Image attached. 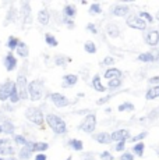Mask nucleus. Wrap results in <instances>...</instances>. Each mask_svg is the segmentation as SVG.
Returning a JSON list of instances; mask_svg holds the SVG:
<instances>
[{
    "instance_id": "obj_1",
    "label": "nucleus",
    "mask_w": 159,
    "mask_h": 160,
    "mask_svg": "<svg viewBox=\"0 0 159 160\" xmlns=\"http://www.w3.org/2000/svg\"><path fill=\"white\" fill-rule=\"evenodd\" d=\"M45 125L50 128L52 132L57 137H64L69 131L66 120L56 113H46L45 114Z\"/></svg>"
},
{
    "instance_id": "obj_2",
    "label": "nucleus",
    "mask_w": 159,
    "mask_h": 160,
    "mask_svg": "<svg viewBox=\"0 0 159 160\" xmlns=\"http://www.w3.org/2000/svg\"><path fill=\"white\" fill-rule=\"evenodd\" d=\"M45 96H46V87L44 79L36 78L28 82V100L41 102Z\"/></svg>"
},
{
    "instance_id": "obj_3",
    "label": "nucleus",
    "mask_w": 159,
    "mask_h": 160,
    "mask_svg": "<svg viewBox=\"0 0 159 160\" xmlns=\"http://www.w3.org/2000/svg\"><path fill=\"white\" fill-rule=\"evenodd\" d=\"M25 116L27 121L35 125L36 128H45V113L41 107L38 106H28L25 109Z\"/></svg>"
},
{
    "instance_id": "obj_4",
    "label": "nucleus",
    "mask_w": 159,
    "mask_h": 160,
    "mask_svg": "<svg viewBox=\"0 0 159 160\" xmlns=\"http://www.w3.org/2000/svg\"><path fill=\"white\" fill-rule=\"evenodd\" d=\"M28 78H27V70L24 68V71H20L14 81V85H16L18 95H20L21 102L23 100H28Z\"/></svg>"
},
{
    "instance_id": "obj_5",
    "label": "nucleus",
    "mask_w": 159,
    "mask_h": 160,
    "mask_svg": "<svg viewBox=\"0 0 159 160\" xmlns=\"http://www.w3.org/2000/svg\"><path fill=\"white\" fill-rule=\"evenodd\" d=\"M46 99L57 109H66V107L73 104L71 100L60 92H49V93H46Z\"/></svg>"
},
{
    "instance_id": "obj_6",
    "label": "nucleus",
    "mask_w": 159,
    "mask_h": 160,
    "mask_svg": "<svg viewBox=\"0 0 159 160\" xmlns=\"http://www.w3.org/2000/svg\"><path fill=\"white\" fill-rule=\"evenodd\" d=\"M98 127V117L95 113H90L82 118V121L78 124V130L85 134H94Z\"/></svg>"
},
{
    "instance_id": "obj_7",
    "label": "nucleus",
    "mask_w": 159,
    "mask_h": 160,
    "mask_svg": "<svg viewBox=\"0 0 159 160\" xmlns=\"http://www.w3.org/2000/svg\"><path fill=\"white\" fill-rule=\"evenodd\" d=\"M18 15H20V20L23 22V27H29L32 24V8L31 4H29L28 0H24L21 2L20 8H18Z\"/></svg>"
},
{
    "instance_id": "obj_8",
    "label": "nucleus",
    "mask_w": 159,
    "mask_h": 160,
    "mask_svg": "<svg viewBox=\"0 0 159 160\" xmlns=\"http://www.w3.org/2000/svg\"><path fill=\"white\" fill-rule=\"evenodd\" d=\"M142 38L146 46H149L152 49H156L159 46V29L149 28V29L144 31Z\"/></svg>"
},
{
    "instance_id": "obj_9",
    "label": "nucleus",
    "mask_w": 159,
    "mask_h": 160,
    "mask_svg": "<svg viewBox=\"0 0 159 160\" xmlns=\"http://www.w3.org/2000/svg\"><path fill=\"white\" fill-rule=\"evenodd\" d=\"M126 25L131 29L136 31H146L148 29V24L145 21H142L141 18L138 17V14H130L126 18Z\"/></svg>"
},
{
    "instance_id": "obj_10",
    "label": "nucleus",
    "mask_w": 159,
    "mask_h": 160,
    "mask_svg": "<svg viewBox=\"0 0 159 160\" xmlns=\"http://www.w3.org/2000/svg\"><path fill=\"white\" fill-rule=\"evenodd\" d=\"M110 15L117 18H127L131 14V8L130 6L124 4V3H116V4L110 6Z\"/></svg>"
},
{
    "instance_id": "obj_11",
    "label": "nucleus",
    "mask_w": 159,
    "mask_h": 160,
    "mask_svg": "<svg viewBox=\"0 0 159 160\" xmlns=\"http://www.w3.org/2000/svg\"><path fill=\"white\" fill-rule=\"evenodd\" d=\"M110 138H112V143L116 142H128L131 138V134L127 128H116L110 132Z\"/></svg>"
},
{
    "instance_id": "obj_12",
    "label": "nucleus",
    "mask_w": 159,
    "mask_h": 160,
    "mask_svg": "<svg viewBox=\"0 0 159 160\" xmlns=\"http://www.w3.org/2000/svg\"><path fill=\"white\" fill-rule=\"evenodd\" d=\"M3 66H4L7 72H13L17 70L18 58L16 57V54H14L13 52H7V53H6V56L3 57Z\"/></svg>"
},
{
    "instance_id": "obj_13",
    "label": "nucleus",
    "mask_w": 159,
    "mask_h": 160,
    "mask_svg": "<svg viewBox=\"0 0 159 160\" xmlns=\"http://www.w3.org/2000/svg\"><path fill=\"white\" fill-rule=\"evenodd\" d=\"M13 85H14V81H11V79H6L4 82L0 84V102L2 103L8 102V96H10V91Z\"/></svg>"
},
{
    "instance_id": "obj_14",
    "label": "nucleus",
    "mask_w": 159,
    "mask_h": 160,
    "mask_svg": "<svg viewBox=\"0 0 159 160\" xmlns=\"http://www.w3.org/2000/svg\"><path fill=\"white\" fill-rule=\"evenodd\" d=\"M92 138L96 141L99 145H110L112 143V138H110V132L108 131H99V132H94Z\"/></svg>"
},
{
    "instance_id": "obj_15",
    "label": "nucleus",
    "mask_w": 159,
    "mask_h": 160,
    "mask_svg": "<svg viewBox=\"0 0 159 160\" xmlns=\"http://www.w3.org/2000/svg\"><path fill=\"white\" fill-rule=\"evenodd\" d=\"M105 32H106V36L110 39H116V38H120L121 36V31H120V27L115 22H108L105 27Z\"/></svg>"
},
{
    "instance_id": "obj_16",
    "label": "nucleus",
    "mask_w": 159,
    "mask_h": 160,
    "mask_svg": "<svg viewBox=\"0 0 159 160\" xmlns=\"http://www.w3.org/2000/svg\"><path fill=\"white\" fill-rule=\"evenodd\" d=\"M36 20H38V24L41 27H48L52 21V13L48 10V8H42V10L38 11Z\"/></svg>"
},
{
    "instance_id": "obj_17",
    "label": "nucleus",
    "mask_w": 159,
    "mask_h": 160,
    "mask_svg": "<svg viewBox=\"0 0 159 160\" xmlns=\"http://www.w3.org/2000/svg\"><path fill=\"white\" fill-rule=\"evenodd\" d=\"M78 79H80V77L77 74H71V72L64 74L62 78V87L63 88H73L78 84Z\"/></svg>"
},
{
    "instance_id": "obj_18",
    "label": "nucleus",
    "mask_w": 159,
    "mask_h": 160,
    "mask_svg": "<svg viewBox=\"0 0 159 160\" xmlns=\"http://www.w3.org/2000/svg\"><path fill=\"white\" fill-rule=\"evenodd\" d=\"M18 18H20V15H18V10L16 8V6H10V8H8L7 13H6L3 25L7 27V25H10V24H14Z\"/></svg>"
},
{
    "instance_id": "obj_19",
    "label": "nucleus",
    "mask_w": 159,
    "mask_h": 160,
    "mask_svg": "<svg viewBox=\"0 0 159 160\" xmlns=\"http://www.w3.org/2000/svg\"><path fill=\"white\" fill-rule=\"evenodd\" d=\"M2 130H3V134L7 135V137H14L16 135V124H14L13 120L6 117L4 121L2 122Z\"/></svg>"
},
{
    "instance_id": "obj_20",
    "label": "nucleus",
    "mask_w": 159,
    "mask_h": 160,
    "mask_svg": "<svg viewBox=\"0 0 159 160\" xmlns=\"http://www.w3.org/2000/svg\"><path fill=\"white\" fill-rule=\"evenodd\" d=\"M91 87L95 89L96 92H99V93H106V92H108L106 85L102 82V77H100L99 74H95V75L91 78Z\"/></svg>"
},
{
    "instance_id": "obj_21",
    "label": "nucleus",
    "mask_w": 159,
    "mask_h": 160,
    "mask_svg": "<svg viewBox=\"0 0 159 160\" xmlns=\"http://www.w3.org/2000/svg\"><path fill=\"white\" fill-rule=\"evenodd\" d=\"M14 54H16V57L18 58H24V60H27L29 56V46L25 43L24 41H20V43H18L16 52H14Z\"/></svg>"
},
{
    "instance_id": "obj_22",
    "label": "nucleus",
    "mask_w": 159,
    "mask_h": 160,
    "mask_svg": "<svg viewBox=\"0 0 159 160\" xmlns=\"http://www.w3.org/2000/svg\"><path fill=\"white\" fill-rule=\"evenodd\" d=\"M103 78L106 81H110V79H116V78H123V72L121 70H119L117 67H109L105 70L103 72Z\"/></svg>"
},
{
    "instance_id": "obj_23",
    "label": "nucleus",
    "mask_w": 159,
    "mask_h": 160,
    "mask_svg": "<svg viewBox=\"0 0 159 160\" xmlns=\"http://www.w3.org/2000/svg\"><path fill=\"white\" fill-rule=\"evenodd\" d=\"M62 15L66 18H70V20H74L75 15H77V6L73 4V3L66 4L62 10Z\"/></svg>"
},
{
    "instance_id": "obj_24",
    "label": "nucleus",
    "mask_w": 159,
    "mask_h": 160,
    "mask_svg": "<svg viewBox=\"0 0 159 160\" xmlns=\"http://www.w3.org/2000/svg\"><path fill=\"white\" fill-rule=\"evenodd\" d=\"M67 146L71 150H74V152H82L84 150V142L81 139H78V138H70L67 141Z\"/></svg>"
},
{
    "instance_id": "obj_25",
    "label": "nucleus",
    "mask_w": 159,
    "mask_h": 160,
    "mask_svg": "<svg viewBox=\"0 0 159 160\" xmlns=\"http://www.w3.org/2000/svg\"><path fill=\"white\" fill-rule=\"evenodd\" d=\"M137 60L141 61V63L149 64V63H155V53L154 50H148V52H142L137 56Z\"/></svg>"
},
{
    "instance_id": "obj_26",
    "label": "nucleus",
    "mask_w": 159,
    "mask_h": 160,
    "mask_svg": "<svg viewBox=\"0 0 159 160\" xmlns=\"http://www.w3.org/2000/svg\"><path fill=\"white\" fill-rule=\"evenodd\" d=\"M28 137L25 134H16L14 137H11V142L14 143V146H18V148H24L28 143Z\"/></svg>"
},
{
    "instance_id": "obj_27",
    "label": "nucleus",
    "mask_w": 159,
    "mask_h": 160,
    "mask_svg": "<svg viewBox=\"0 0 159 160\" xmlns=\"http://www.w3.org/2000/svg\"><path fill=\"white\" fill-rule=\"evenodd\" d=\"M69 63H71V58L64 56V54H56V56L53 57V64L56 67H62V68H64Z\"/></svg>"
},
{
    "instance_id": "obj_28",
    "label": "nucleus",
    "mask_w": 159,
    "mask_h": 160,
    "mask_svg": "<svg viewBox=\"0 0 159 160\" xmlns=\"http://www.w3.org/2000/svg\"><path fill=\"white\" fill-rule=\"evenodd\" d=\"M144 98H145V100L159 99V85H156V87H149L145 91V95H144Z\"/></svg>"
},
{
    "instance_id": "obj_29",
    "label": "nucleus",
    "mask_w": 159,
    "mask_h": 160,
    "mask_svg": "<svg viewBox=\"0 0 159 160\" xmlns=\"http://www.w3.org/2000/svg\"><path fill=\"white\" fill-rule=\"evenodd\" d=\"M134 110H136L134 103L128 102V100H124V102H121L117 106V112H120V113H133Z\"/></svg>"
},
{
    "instance_id": "obj_30",
    "label": "nucleus",
    "mask_w": 159,
    "mask_h": 160,
    "mask_svg": "<svg viewBox=\"0 0 159 160\" xmlns=\"http://www.w3.org/2000/svg\"><path fill=\"white\" fill-rule=\"evenodd\" d=\"M14 155H17V150L14 145H6L3 148H0V156H8V158H14Z\"/></svg>"
},
{
    "instance_id": "obj_31",
    "label": "nucleus",
    "mask_w": 159,
    "mask_h": 160,
    "mask_svg": "<svg viewBox=\"0 0 159 160\" xmlns=\"http://www.w3.org/2000/svg\"><path fill=\"white\" fill-rule=\"evenodd\" d=\"M123 87V78H116V79H110V81H108V84H106V89L108 91H117V89H120Z\"/></svg>"
},
{
    "instance_id": "obj_32",
    "label": "nucleus",
    "mask_w": 159,
    "mask_h": 160,
    "mask_svg": "<svg viewBox=\"0 0 159 160\" xmlns=\"http://www.w3.org/2000/svg\"><path fill=\"white\" fill-rule=\"evenodd\" d=\"M18 43H20V39L17 38V36H14V35H11V36H8L7 38V41H6V48L8 49V52H16V49H17V46Z\"/></svg>"
},
{
    "instance_id": "obj_33",
    "label": "nucleus",
    "mask_w": 159,
    "mask_h": 160,
    "mask_svg": "<svg viewBox=\"0 0 159 160\" xmlns=\"http://www.w3.org/2000/svg\"><path fill=\"white\" fill-rule=\"evenodd\" d=\"M144 152H145V145L144 142H138V143H133V148H131V153L134 156H138V158H142Z\"/></svg>"
},
{
    "instance_id": "obj_34",
    "label": "nucleus",
    "mask_w": 159,
    "mask_h": 160,
    "mask_svg": "<svg viewBox=\"0 0 159 160\" xmlns=\"http://www.w3.org/2000/svg\"><path fill=\"white\" fill-rule=\"evenodd\" d=\"M20 102H21V99H20V95H18V91H17L16 85H13L10 91V96H8V103L14 106V104H18Z\"/></svg>"
},
{
    "instance_id": "obj_35",
    "label": "nucleus",
    "mask_w": 159,
    "mask_h": 160,
    "mask_svg": "<svg viewBox=\"0 0 159 160\" xmlns=\"http://www.w3.org/2000/svg\"><path fill=\"white\" fill-rule=\"evenodd\" d=\"M44 39H45V43H46L49 48H56V46L59 45V41H57V38L53 35V33H50V32L45 33Z\"/></svg>"
},
{
    "instance_id": "obj_36",
    "label": "nucleus",
    "mask_w": 159,
    "mask_h": 160,
    "mask_svg": "<svg viewBox=\"0 0 159 160\" xmlns=\"http://www.w3.org/2000/svg\"><path fill=\"white\" fill-rule=\"evenodd\" d=\"M33 156V153H31L28 149H27L25 146L24 148H20V149L17 150V158L18 160H31Z\"/></svg>"
},
{
    "instance_id": "obj_37",
    "label": "nucleus",
    "mask_w": 159,
    "mask_h": 160,
    "mask_svg": "<svg viewBox=\"0 0 159 160\" xmlns=\"http://www.w3.org/2000/svg\"><path fill=\"white\" fill-rule=\"evenodd\" d=\"M88 13H90V15H100L103 13L100 3H91L90 7H88Z\"/></svg>"
},
{
    "instance_id": "obj_38",
    "label": "nucleus",
    "mask_w": 159,
    "mask_h": 160,
    "mask_svg": "<svg viewBox=\"0 0 159 160\" xmlns=\"http://www.w3.org/2000/svg\"><path fill=\"white\" fill-rule=\"evenodd\" d=\"M138 17L141 18L142 21H145L148 25H152V24H155V17L152 15L151 13H148V11H140L138 13Z\"/></svg>"
},
{
    "instance_id": "obj_39",
    "label": "nucleus",
    "mask_w": 159,
    "mask_h": 160,
    "mask_svg": "<svg viewBox=\"0 0 159 160\" xmlns=\"http://www.w3.org/2000/svg\"><path fill=\"white\" fill-rule=\"evenodd\" d=\"M84 50L87 52L88 54H95L98 52V46L94 41H87L84 43Z\"/></svg>"
},
{
    "instance_id": "obj_40",
    "label": "nucleus",
    "mask_w": 159,
    "mask_h": 160,
    "mask_svg": "<svg viewBox=\"0 0 159 160\" xmlns=\"http://www.w3.org/2000/svg\"><path fill=\"white\" fill-rule=\"evenodd\" d=\"M148 137V132L146 131H142V132H140V134H137V135H133V137L130 138V141L128 142H131V143H138V142H142L145 138Z\"/></svg>"
},
{
    "instance_id": "obj_41",
    "label": "nucleus",
    "mask_w": 159,
    "mask_h": 160,
    "mask_svg": "<svg viewBox=\"0 0 159 160\" xmlns=\"http://www.w3.org/2000/svg\"><path fill=\"white\" fill-rule=\"evenodd\" d=\"M115 63H116V58L113 57V56H105L102 58V61L99 63V66L100 67H113L115 66Z\"/></svg>"
},
{
    "instance_id": "obj_42",
    "label": "nucleus",
    "mask_w": 159,
    "mask_h": 160,
    "mask_svg": "<svg viewBox=\"0 0 159 160\" xmlns=\"http://www.w3.org/2000/svg\"><path fill=\"white\" fill-rule=\"evenodd\" d=\"M62 24L66 28H69V29H74L75 28V22H74V20H70V18H66V17H63L62 15Z\"/></svg>"
},
{
    "instance_id": "obj_43",
    "label": "nucleus",
    "mask_w": 159,
    "mask_h": 160,
    "mask_svg": "<svg viewBox=\"0 0 159 160\" xmlns=\"http://www.w3.org/2000/svg\"><path fill=\"white\" fill-rule=\"evenodd\" d=\"M112 148H113V150H115V152H121V153H123V152H126L127 142H116Z\"/></svg>"
},
{
    "instance_id": "obj_44",
    "label": "nucleus",
    "mask_w": 159,
    "mask_h": 160,
    "mask_svg": "<svg viewBox=\"0 0 159 160\" xmlns=\"http://www.w3.org/2000/svg\"><path fill=\"white\" fill-rule=\"evenodd\" d=\"M98 160H116L115 156L112 155V152H109V150H103V152L99 153V159Z\"/></svg>"
},
{
    "instance_id": "obj_45",
    "label": "nucleus",
    "mask_w": 159,
    "mask_h": 160,
    "mask_svg": "<svg viewBox=\"0 0 159 160\" xmlns=\"http://www.w3.org/2000/svg\"><path fill=\"white\" fill-rule=\"evenodd\" d=\"M112 96H113V95H105V96L99 98V99L96 100V104H98V106H103V104H106L109 100L112 99Z\"/></svg>"
},
{
    "instance_id": "obj_46",
    "label": "nucleus",
    "mask_w": 159,
    "mask_h": 160,
    "mask_svg": "<svg viewBox=\"0 0 159 160\" xmlns=\"http://www.w3.org/2000/svg\"><path fill=\"white\" fill-rule=\"evenodd\" d=\"M87 31L90 33H92V35H98V27H96V24H94V22H88L87 24Z\"/></svg>"
},
{
    "instance_id": "obj_47",
    "label": "nucleus",
    "mask_w": 159,
    "mask_h": 160,
    "mask_svg": "<svg viewBox=\"0 0 159 160\" xmlns=\"http://www.w3.org/2000/svg\"><path fill=\"white\" fill-rule=\"evenodd\" d=\"M159 117V107H156V109H152L151 113L148 114V120H151V121H154V120H156Z\"/></svg>"
},
{
    "instance_id": "obj_48",
    "label": "nucleus",
    "mask_w": 159,
    "mask_h": 160,
    "mask_svg": "<svg viewBox=\"0 0 159 160\" xmlns=\"http://www.w3.org/2000/svg\"><path fill=\"white\" fill-rule=\"evenodd\" d=\"M148 84L151 85V87H156V85H159V74L158 75H154V77H149Z\"/></svg>"
},
{
    "instance_id": "obj_49",
    "label": "nucleus",
    "mask_w": 159,
    "mask_h": 160,
    "mask_svg": "<svg viewBox=\"0 0 159 160\" xmlns=\"http://www.w3.org/2000/svg\"><path fill=\"white\" fill-rule=\"evenodd\" d=\"M134 158H136V156H134L131 152H123L121 156L119 158V160H134Z\"/></svg>"
},
{
    "instance_id": "obj_50",
    "label": "nucleus",
    "mask_w": 159,
    "mask_h": 160,
    "mask_svg": "<svg viewBox=\"0 0 159 160\" xmlns=\"http://www.w3.org/2000/svg\"><path fill=\"white\" fill-rule=\"evenodd\" d=\"M81 159L82 160H98L92 152H84V153H82V158Z\"/></svg>"
},
{
    "instance_id": "obj_51",
    "label": "nucleus",
    "mask_w": 159,
    "mask_h": 160,
    "mask_svg": "<svg viewBox=\"0 0 159 160\" xmlns=\"http://www.w3.org/2000/svg\"><path fill=\"white\" fill-rule=\"evenodd\" d=\"M14 110V106L13 104H10V103H3V110L2 112H4V113H11Z\"/></svg>"
},
{
    "instance_id": "obj_52",
    "label": "nucleus",
    "mask_w": 159,
    "mask_h": 160,
    "mask_svg": "<svg viewBox=\"0 0 159 160\" xmlns=\"http://www.w3.org/2000/svg\"><path fill=\"white\" fill-rule=\"evenodd\" d=\"M11 143V139L8 137H4V138H0V148L6 146V145H10Z\"/></svg>"
},
{
    "instance_id": "obj_53",
    "label": "nucleus",
    "mask_w": 159,
    "mask_h": 160,
    "mask_svg": "<svg viewBox=\"0 0 159 160\" xmlns=\"http://www.w3.org/2000/svg\"><path fill=\"white\" fill-rule=\"evenodd\" d=\"M33 160H48L46 153H35L33 155Z\"/></svg>"
},
{
    "instance_id": "obj_54",
    "label": "nucleus",
    "mask_w": 159,
    "mask_h": 160,
    "mask_svg": "<svg viewBox=\"0 0 159 160\" xmlns=\"http://www.w3.org/2000/svg\"><path fill=\"white\" fill-rule=\"evenodd\" d=\"M90 110L88 109H82V110H77V112H75V114H84V117L87 116V114H90Z\"/></svg>"
},
{
    "instance_id": "obj_55",
    "label": "nucleus",
    "mask_w": 159,
    "mask_h": 160,
    "mask_svg": "<svg viewBox=\"0 0 159 160\" xmlns=\"http://www.w3.org/2000/svg\"><path fill=\"white\" fill-rule=\"evenodd\" d=\"M154 53H155V61H156V63H159V48L154 49Z\"/></svg>"
},
{
    "instance_id": "obj_56",
    "label": "nucleus",
    "mask_w": 159,
    "mask_h": 160,
    "mask_svg": "<svg viewBox=\"0 0 159 160\" xmlns=\"http://www.w3.org/2000/svg\"><path fill=\"white\" fill-rule=\"evenodd\" d=\"M105 113H106L108 116H110V114H112V109H110V107H106V109H105Z\"/></svg>"
},
{
    "instance_id": "obj_57",
    "label": "nucleus",
    "mask_w": 159,
    "mask_h": 160,
    "mask_svg": "<svg viewBox=\"0 0 159 160\" xmlns=\"http://www.w3.org/2000/svg\"><path fill=\"white\" fill-rule=\"evenodd\" d=\"M152 149L155 150V153H156V156L159 158V146H154V148H152Z\"/></svg>"
},
{
    "instance_id": "obj_58",
    "label": "nucleus",
    "mask_w": 159,
    "mask_h": 160,
    "mask_svg": "<svg viewBox=\"0 0 159 160\" xmlns=\"http://www.w3.org/2000/svg\"><path fill=\"white\" fill-rule=\"evenodd\" d=\"M154 17H155V21H156V22L159 24V10L156 11V14H155V15H154Z\"/></svg>"
},
{
    "instance_id": "obj_59",
    "label": "nucleus",
    "mask_w": 159,
    "mask_h": 160,
    "mask_svg": "<svg viewBox=\"0 0 159 160\" xmlns=\"http://www.w3.org/2000/svg\"><path fill=\"white\" fill-rule=\"evenodd\" d=\"M3 160H17L16 158H6V159H3Z\"/></svg>"
},
{
    "instance_id": "obj_60",
    "label": "nucleus",
    "mask_w": 159,
    "mask_h": 160,
    "mask_svg": "<svg viewBox=\"0 0 159 160\" xmlns=\"http://www.w3.org/2000/svg\"><path fill=\"white\" fill-rule=\"evenodd\" d=\"M64 160H73V156H69V158H66Z\"/></svg>"
},
{
    "instance_id": "obj_61",
    "label": "nucleus",
    "mask_w": 159,
    "mask_h": 160,
    "mask_svg": "<svg viewBox=\"0 0 159 160\" xmlns=\"http://www.w3.org/2000/svg\"><path fill=\"white\" fill-rule=\"evenodd\" d=\"M0 134H3V130H2V124H0Z\"/></svg>"
},
{
    "instance_id": "obj_62",
    "label": "nucleus",
    "mask_w": 159,
    "mask_h": 160,
    "mask_svg": "<svg viewBox=\"0 0 159 160\" xmlns=\"http://www.w3.org/2000/svg\"><path fill=\"white\" fill-rule=\"evenodd\" d=\"M3 159H4V158H2V156H0V160H3Z\"/></svg>"
}]
</instances>
